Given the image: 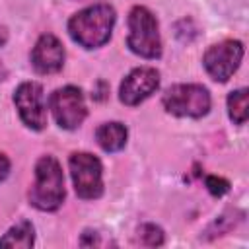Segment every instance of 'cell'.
Masks as SVG:
<instances>
[{"instance_id": "cell-10", "label": "cell", "mask_w": 249, "mask_h": 249, "mask_svg": "<svg viewBox=\"0 0 249 249\" xmlns=\"http://www.w3.org/2000/svg\"><path fill=\"white\" fill-rule=\"evenodd\" d=\"M31 64L39 74L58 72L64 64V47H62V43L51 33L41 35L39 41L33 47Z\"/></svg>"}, {"instance_id": "cell-13", "label": "cell", "mask_w": 249, "mask_h": 249, "mask_svg": "<svg viewBox=\"0 0 249 249\" xmlns=\"http://www.w3.org/2000/svg\"><path fill=\"white\" fill-rule=\"evenodd\" d=\"M228 113L235 124H243L247 121V89H235L228 95Z\"/></svg>"}, {"instance_id": "cell-14", "label": "cell", "mask_w": 249, "mask_h": 249, "mask_svg": "<svg viewBox=\"0 0 249 249\" xmlns=\"http://www.w3.org/2000/svg\"><path fill=\"white\" fill-rule=\"evenodd\" d=\"M138 233H140V243H144V245L156 247V245L163 243V230L156 224H144L138 230Z\"/></svg>"}, {"instance_id": "cell-6", "label": "cell", "mask_w": 249, "mask_h": 249, "mask_svg": "<svg viewBox=\"0 0 249 249\" xmlns=\"http://www.w3.org/2000/svg\"><path fill=\"white\" fill-rule=\"evenodd\" d=\"M49 105H51L56 124L66 130L78 128L88 115V109L84 103V93L80 88H74V86H66V88L53 91Z\"/></svg>"}, {"instance_id": "cell-7", "label": "cell", "mask_w": 249, "mask_h": 249, "mask_svg": "<svg viewBox=\"0 0 249 249\" xmlns=\"http://www.w3.org/2000/svg\"><path fill=\"white\" fill-rule=\"evenodd\" d=\"M243 58V45L241 41H222L218 45H212L202 58V64L212 80L216 82H228L231 74L237 70L239 62Z\"/></svg>"}, {"instance_id": "cell-9", "label": "cell", "mask_w": 249, "mask_h": 249, "mask_svg": "<svg viewBox=\"0 0 249 249\" xmlns=\"http://www.w3.org/2000/svg\"><path fill=\"white\" fill-rule=\"evenodd\" d=\"M160 86V74L156 68H150V66H140V68H134L121 84V89H119V97L124 105H138L142 103L144 99H148Z\"/></svg>"}, {"instance_id": "cell-4", "label": "cell", "mask_w": 249, "mask_h": 249, "mask_svg": "<svg viewBox=\"0 0 249 249\" xmlns=\"http://www.w3.org/2000/svg\"><path fill=\"white\" fill-rule=\"evenodd\" d=\"M163 107L175 117H204L210 111V93L198 84H175L163 93Z\"/></svg>"}, {"instance_id": "cell-18", "label": "cell", "mask_w": 249, "mask_h": 249, "mask_svg": "<svg viewBox=\"0 0 249 249\" xmlns=\"http://www.w3.org/2000/svg\"><path fill=\"white\" fill-rule=\"evenodd\" d=\"M6 76H8V70H6V66L2 64V60H0V82H2Z\"/></svg>"}, {"instance_id": "cell-3", "label": "cell", "mask_w": 249, "mask_h": 249, "mask_svg": "<svg viewBox=\"0 0 249 249\" xmlns=\"http://www.w3.org/2000/svg\"><path fill=\"white\" fill-rule=\"evenodd\" d=\"M126 45L134 54L144 56V58H158L161 54L158 19L148 8L134 6L130 10Z\"/></svg>"}, {"instance_id": "cell-1", "label": "cell", "mask_w": 249, "mask_h": 249, "mask_svg": "<svg viewBox=\"0 0 249 249\" xmlns=\"http://www.w3.org/2000/svg\"><path fill=\"white\" fill-rule=\"evenodd\" d=\"M113 25L115 10L109 4H93L70 18L68 33L84 49H97L111 39Z\"/></svg>"}, {"instance_id": "cell-8", "label": "cell", "mask_w": 249, "mask_h": 249, "mask_svg": "<svg viewBox=\"0 0 249 249\" xmlns=\"http://www.w3.org/2000/svg\"><path fill=\"white\" fill-rule=\"evenodd\" d=\"M16 109L23 121L25 126L33 130H43L47 124V105H45V93L41 84L37 82H23L18 86L14 93Z\"/></svg>"}, {"instance_id": "cell-11", "label": "cell", "mask_w": 249, "mask_h": 249, "mask_svg": "<svg viewBox=\"0 0 249 249\" xmlns=\"http://www.w3.org/2000/svg\"><path fill=\"white\" fill-rule=\"evenodd\" d=\"M126 126L121 123H103L97 130H95V138L97 144L105 150V152H119L124 148L126 144Z\"/></svg>"}, {"instance_id": "cell-2", "label": "cell", "mask_w": 249, "mask_h": 249, "mask_svg": "<svg viewBox=\"0 0 249 249\" xmlns=\"http://www.w3.org/2000/svg\"><path fill=\"white\" fill-rule=\"evenodd\" d=\"M29 200L35 208L51 212L64 200V177L60 163L53 156H43L35 163V185L29 191Z\"/></svg>"}, {"instance_id": "cell-15", "label": "cell", "mask_w": 249, "mask_h": 249, "mask_svg": "<svg viewBox=\"0 0 249 249\" xmlns=\"http://www.w3.org/2000/svg\"><path fill=\"white\" fill-rule=\"evenodd\" d=\"M206 189L210 191V195L214 196H222L230 191V183L224 177H216V175H208L206 177Z\"/></svg>"}, {"instance_id": "cell-16", "label": "cell", "mask_w": 249, "mask_h": 249, "mask_svg": "<svg viewBox=\"0 0 249 249\" xmlns=\"http://www.w3.org/2000/svg\"><path fill=\"white\" fill-rule=\"evenodd\" d=\"M10 173V160L0 152V181H4Z\"/></svg>"}, {"instance_id": "cell-12", "label": "cell", "mask_w": 249, "mask_h": 249, "mask_svg": "<svg viewBox=\"0 0 249 249\" xmlns=\"http://www.w3.org/2000/svg\"><path fill=\"white\" fill-rule=\"evenodd\" d=\"M33 245V226L27 220H21L19 224L12 226L4 237H0V247H21L29 249Z\"/></svg>"}, {"instance_id": "cell-17", "label": "cell", "mask_w": 249, "mask_h": 249, "mask_svg": "<svg viewBox=\"0 0 249 249\" xmlns=\"http://www.w3.org/2000/svg\"><path fill=\"white\" fill-rule=\"evenodd\" d=\"M6 39H8V31H6V27L0 25V47L6 43Z\"/></svg>"}, {"instance_id": "cell-5", "label": "cell", "mask_w": 249, "mask_h": 249, "mask_svg": "<svg viewBox=\"0 0 249 249\" xmlns=\"http://www.w3.org/2000/svg\"><path fill=\"white\" fill-rule=\"evenodd\" d=\"M76 195L86 200L99 198L103 195V167L101 161L88 152H74L68 160Z\"/></svg>"}]
</instances>
